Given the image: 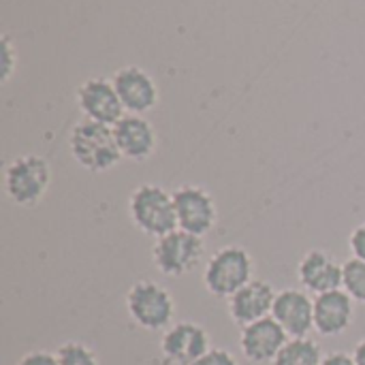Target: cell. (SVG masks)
<instances>
[{"label":"cell","instance_id":"cell-1","mask_svg":"<svg viewBox=\"0 0 365 365\" xmlns=\"http://www.w3.org/2000/svg\"><path fill=\"white\" fill-rule=\"evenodd\" d=\"M68 150L75 163L92 173H105L122 160V154L115 145L113 128L86 118L71 128Z\"/></svg>","mask_w":365,"mask_h":365},{"label":"cell","instance_id":"cell-2","mask_svg":"<svg viewBox=\"0 0 365 365\" xmlns=\"http://www.w3.org/2000/svg\"><path fill=\"white\" fill-rule=\"evenodd\" d=\"M128 216L148 237H163L178 229L173 192L158 184H141L128 197Z\"/></svg>","mask_w":365,"mask_h":365},{"label":"cell","instance_id":"cell-3","mask_svg":"<svg viewBox=\"0 0 365 365\" xmlns=\"http://www.w3.org/2000/svg\"><path fill=\"white\" fill-rule=\"evenodd\" d=\"M255 274V261L242 246H225L216 250L203 272V287L210 295L229 299L242 287H246Z\"/></svg>","mask_w":365,"mask_h":365},{"label":"cell","instance_id":"cell-4","mask_svg":"<svg viewBox=\"0 0 365 365\" xmlns=\"http://www.w3.org/2000/svg\"><path fill=\"white\" fill-rule=\"evenodd\" d=\"M51 186V167L38 154L13 158L4 169V192L19 207H34Z\"/></svg>","mask_w":365,"mask_h":365},{"label":"cell","instance_id":"cell-5","mask_svg":"<svg viewBox=\"0 0 365 365\" xmlns=\"http://www.w3.org/2000/svg\"><path fill=\"white\" fill-rule=\"evenodd\" d=\"M130 321L145 331H167L175 319L173 295L154 280H139L126 293Z\"/></svg>","mask_w":365,"mask_h":365},{"label":"cell","instance_id":"cell-6","mask_svg":"<svg viewBox=\"0 0 365 365\" xmlns=\"http://www.w3.org/2000/svg\"><path fill=\"white\" fill-rule=\"evenodd\" d=\"M205 257V242L199 235L175 229L163 237H158L152 246V263L154 267L169 276L182 278L192 272Z\"/></svg>","mask_w":365,"mask_h":365},{"label":"cell","instance_id":"cell-7","mask_svg":"<svg viewBox=\"0 0 365 365\" xmlns=\"http://www.w3.org/2000/svg\"><path fill=\"white\" fill-rule=\"evenodd\" d=\"M173 203H175V218L178 229L205 237L218 220V210L214 197L195 184H184L173 190Z\"/></svg>","mask_w":365,"mask_h":365},{"label":"cell","instance_id":"cell-8","mask_svg":"<svg viewBox=\"0 0 365 365\" xmlns=\"http://www.w3.org/2000/svg\"><path fill=\"white\" fill-rule=\"evenodd\" d=\"M75 98H77V107L86 120L113 126L118 120H122L126 115L124 105L115 92V86L111 79L90 77V79L81 81L75 92Z\"/></svg>","mask_w":365,"mask_h":365},{"label":"cell","instance_id":"cell-9","mask_svg":"<svg viewBox=\"0 0 365 365\" xmlns=\"http://www.w3.org/2000/svg\"><path fill=\"white\" fill-rule=\"evenodd\" d=\"M111 81L115 86V92L126 113L145 115L152 109H156L160 101L158 83L145 68L135 66V64L122 66L111 75Z\"/></svg>","mask_w":365,"mask_h":365},{"label":"cell","instance_id":"cell-10","mask_svg":"<svg viewBox=\"0 0 365 365\" xmlns=\"http://www.w3.org/2000/svg\"><path fill=\"white\" fill-rule=\"evenodd\" d=\"M212 349L210 334L199 323H173L160 340L163 357L173 365H192Z\"/></svg>","mask_w":365,"mask_h":365},{"label":"cell","instance_id":"cell-11","mask_svg":"<svg viewBox=\"0 0 365 365\" xmlns=\"http://www.w3.org/2000/svg\"><path fill=\"white\" fill-rule=\"evenodd\" d=\"M111 128H113L115 145H118L122 158H126V160L143 163L158 148V133L145 115L126 113Z\"/></svg>","mask_w":365,"mask_h":365},{"label":"cell","instance_id":"cell-12","mask_svg":"<svg viewBox=\"0 0 365 365\" xmlns=\"http://www.w3.org/2000/svg\"><path fill=\"white\" fill-rule=\"evenodd\" d=\"M272 317L289 338H308L314 331V299L304 289L278 291Z\"/></svg>","mask_w":365,"mask_h":365},{"label":"cell","instance_id":"cell-13","mask_svg":"<svg viewBox=\"0 0 365 365\" xmlns=\"http://www.w3.org/2000/svg\"><path fill=\"white\" fill-rule=\"evenodd\" d=\"M289 342L287 331L278 325L274 317L261 319L242 327L240 349L242 355L252 364H274L282 346Z\"/></svg>","mask_w":365,"mask_h":365},{"label":"cell","instance_id":"cell-14","mask_svg":"<svg viewBox=\"0 0 365 365\" xmlns=\"http://www.w3.org/2000/svg\"><path fill=\"white\" fill-rule=\"evenodd\" d=\"M342 274H344V263H338L329 252L325 250H308L299 265H297V278L304 291L317 295L338 291L342 289Z\"/></svg>","mask_w":365,"mask_h":365},{"label":"cell","instance_id":"cell-15","mask_svg":"<svg viewBox=\"0 0 365 365\" xmlns=\"http://www.w3.org/2000/svg\"><path fill=\"white\" fill-rule=\"evenodd\" d=\"M276 291L265 280H250L235 295L229 297V317L235 325L246 327L261 319L272 317Z\"/></svg>","mask_w":365,"mask_h":365},{"label":"cell","instance_id":"cell-16","mask_svg":"<svg viewBox=\"0 0 365 365\" xmlns=\"http://www.w3.org/2000/svg\"><path fill=\"white\" fill-rule=\"evenodd\" d=\"M355 317V302L344 291H329L314 297V331L325 338H336L349 331Z\"/></svg>","mask_w":365,"mask_h":365},{"label":"cell","instance_id":"cell-17","mask_svg":"<svg viewBox=\"0 0 365 365\" xmlns=\"http://www.w3.org/2000/svg\"><path fill=\"white\" fill-rule=\"evenodd\" d=\"M325 359L323 349L317 340L308 338H289L272 365H321Z\"/></svg>","mask_w":365,"mask_h":365},{"label":"cell","instance_id":"cell-18","mask_svg":"<svg viewBox=\"0 0 365 365\" xmlns=\"http://www.w3.org/2000/svg\"><path fill=\"white\" fill-rule=\"evenodd\" d=\"M342 289L353 297L355 304H364L365 306V261L349 259L344 263Z\"/></svg>","mask_w":365,"mask_h":365},{"label":"cell","instance_id":"cell-19","mask_svg":"<svg viewBox=\"0 0 365 365\" xmlns=\"http://www.w3.org/2000/svg\"><path fill=\"white\" fill-rule=\"evenodd\" d=\"M58 365H98L94 351L81 342H64L58 351Z\"/></svg>","mask_w":365,"mask_h":365},{"label":"cell","instance_id":"cell-20","mask_svg":"<svg viewBox=\"0 0 365 365\" xmlns=\"http://www.w3.org/2000/svg\"><path fill=\"white\" fill-rule=\"evenodd\" d=\"M17 62H19L17 47L13 45L9 34H2V38H0V81L2 83H9V79L15 75Z\"/></svg>","mask_w":365,"mask_h":365},{"label":"cell","instance_id":"cell-21","mask_svg":"<svg viewBox=\"0 0 365 365\" xmlns=\"http://www.w3.org/2000/svg\"><path fill=\"white\" fill-rule=\"evenodd\" d=\"M192 365H237V359L227 349H210L203 357H199Z\"/></svg>","mask_w":365,"mask_h":365},{"label":"cell","instance_id":"cell-22","mask_svg":"<svg viewBox=\"0 0 365 365\" xmlns=\"http://www.w3.org/2000/svg\"><path fill=\"white\" fill-rule=\"evenodd\" d=\"M349 248L353 259L365 261V222H361L357 229H353L351 237H349Z\"/></svg>","mask_w":365,"mask_h":365},{"label":"cell","instance_id":"cell-23","mask_svg":"<svg viewBox=\"0 0 365 365\" xmlns=\"http://www.w3.org/2000/svg\"><path fill=\"white\" fill-rule=\"evenodd\" d=\"M17 365H58V357H56V353L32 351V353H26Z\"/></svg>","mask_w":365,"mask_h":365},{"label":"cell","instance_id":"cell-24","mask_svg":"<svg viewBox=\"0 0 365 365\" xmlns=\"http://www.w3.org/2000/svg\"><path fill=\"white\" fill-rule=\"evenodd\" d=\"M321 365H357L355 357L349 355V353H342V351H334L329 355H325L323 364Z\"/></svg>","mask_w":365,"mask_h":365},{"label":"cell","instance_id":"cell-25","mask_svg":"<svg viewBox=\"0 0 365 365\" xmlns=\"http://www.w3.org/2000/svg\"><path fill=\"white\" fill-rule=\"evenodd\" d=\"M353 357H355V361L357 365H365V338L355 346V351H353Z\"/></svg>","mask_w":365,"mask_h":365}]
</instances>
